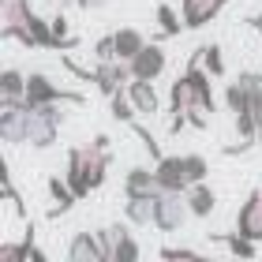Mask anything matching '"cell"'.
Wrapping results in <instances>:
<instances>
[{
    "label": "cell",
    "mask_w": 262,
    "mask_h": 262,
    "mask_svg": "<svg viewBox=\"0 0 262 262\" xmlns=\"http://www.w3.org/2000/svg\"><path fill=\"white\" fill-rule=\"evenodd\" d=\"M30 262H49V255H45V251H41V247H38V244H34V247H30Z\"/></svg>",
    "instance_id": "1f68e13d"
},
{
    "label": "cell",
    "mask_w": 262,
    "mask_h": 262,
    "mask_svg": "<svg viewBox=\"0 0 262 262\" xmlns=\"http://www.w3.org/2000/svg\"><path fill=\"white\" fill-rule=\"evenodd\" d=\"M113 41H116V60L120 64H131L135 56L146 49V38H142V30H135V27H120V30H113Z\"/></svg>",
    "instance_id": "9a60e30c"
},
{
    "label": "cell",
    "mask_w": 262,
    "mask_h": 262,
    "mask_svg": "<svg viewBox=\"0 0 262 262\" xmlns=\"http://www.w3.org/2000/svg\"><path fill=\"white\" fill-rule=\"evenodd\" d=\"M184 165H187V180L195 184H206V172H210V161L202 158V154H184Z\"/></svg>",
    "instance_id": "4316f807"
},
{
    "label": "cell",
    "mask_w": 262,
    "mask_h": 262,
    "mask_svg": "<svg viewBox=\"0 0 262 262\" xmlns=\"http://www.w3.org/2000/svg\"><path fill=\"white\" fill-rule=\"evenodd\" d=\"M154 172H158V184H161V191H165V195H187V191H191L184 154H165V158L154 165Z\"/></svg>",
    "instance_id": "ba28073f"
},
{
    "label": "cell",
    "mask_w": 262,
    "mask_h": 262,
    "mask_svg": "<svg viewBox=\"0 0 262 262\" xmlns=\"http://www.w3.org/2000/svg\"><path fill=\"white\" fill-rule=\"evenodd\" d=\"M94 56H98V64H113V60H116V41H113V34L98 38V45H94Z\"/></svg>",
    "instance_id": "f546056e"
},
{
    "label": "cell",
    "mask_w": 262,
    "mask_h": 262,
    "mask_svg": "<svg viewBox=\"0 0 262 262\" xmlns=\"http://www.w3.org/2000/svg\"><path fill=\"white\" fill-rule=\"evenodd\" d=\"M98 236L105 244L109 262H139L142 258V244L135 240V232H131L127 225H109V229H101Z\"/></svg>",
    "instance_id": "52a82bcc"
},
{
    "label": "cell",
    "mask_w": 262,
    "mask_h": 262,
    "mask_svg": "<svg viewBox=\"0 0 262 262\" xmlns=\"http://www.w3.org/2000/svg\"><path fill=\"white\" fill-rule=\"evenodd\" d=\"M105 0H75V8H82V11H94V8H101Z\"/></svg>",
    "instance_id": "4dcf8cb0"
},
{
    "label": "cell",
    "mask_w": 262,
    "mask_h": 262,
    "mask_svg": "<svg viewBox=\"0 0 262 262\" xmlns=\"http://www.w3.org/2000/svg\"><path fill=\"white\" fill-rule=\"evenodd\" d=\"M236 79L244 82L247 98H251V113H255V120H262V75H258V71H240Z\"/></svg>",
    "instance_id": "d4e9b609"
},
{
    "label": "cell",
    "mask_w": 262,
    "mask_h": 262,
    "mask_svg": "<svg viewBox=\"0 0 262 262\" xmlns=\"http://www.w3.org/2000/svg\"><path fill=\"white\" fill-rule=\"evenodd\" d=\"M225 4H229V0H184V8H180L184 27H187V30H202V27H210V23L225 11Z\"/></svg>",
    "instance_id": "4fadbf2b"
},
{
    "label": "cell",
    "mask_w": 262,
    "mask_h": 262,
    "mask_svg": "<svg viewBox=\"0 0 262 262\" xmlns=\"http://www.w3.org/2000/svg\"><path fill=\"white\" fill-rule=\"evenodd\" d=\"M187 217H191V210H187V195H161V199H158V217H154V229H161V232H180Z\"/></svg>",
    "instance_id": "9c48e42d"
},
{
    "label": "cell",
    "mask_w": 262,
    "mask_h": 262,
    "mask_svg": "<svg viewBox=\"0 0 262 262\" xmlns=\"http://www.w3.org/2000/svg\"><path fill=\"white\" fill-rule=\"evenodd\" d=\"M0 101H27V75L15 68H4V75H0Z\"/></svg>",
    "instance_id": "d6986e66"
},
{
    "label": "cell",
    "mask_w": 262,
    "mask_h": 262,
    "mask_svg": "<svg viewBox=\"0 0 262 262\" xmlns=\"http://www.w3.org/2000/svg\"><path fill=\"white\" fill-rule=\"evenodd\" d=\"M124 195L127 199H161V184H158V172L146 169V165H135V169H127L124 176Z\"/></svg>",
    "instance_id": "7c38bea8"
},
{
    "label": "cell",
    "mask_w": 262,
    "mask_h": 262,
    "mask_svg": "<svg viewBox=\"0 0 262 262\" xmlns=\"http://www.w3.org/2000/svg\"><path fill=\"white\" fill-rule=\"evenodd\" d=\"M202 68L206 75H225V56H221V45H202Z\"/></svg>",
    "instance_id": "f1b7e54d"
},
{
    "label": "cell",
    "mask_w": 262,
    "mask_h": 262,
    "mask_svg": "<svg viewBox=\"0 0 262 262\" xmlns=\"http://www.w3.org/2000/svg\"><path fill=\"white\" fill-rule=\"evenodd\" d=\"M225 105H229L232 120H236V116H244V113H251V98H247V90H244V82H240V79L225 86Z\"/></svg>",
    "instance_id": "603a6c76"
},
{
    "label": "cell",
    "mask_w": 262,
    "mask_h": 262,
    "mask_svg": "<svg viewBox=\"0 0 262 262\" xmlns=\"http://www.w3.org/2000/svg\"><path fill=\"white\" fill-rule=\"evenodd\" d=\"M109 113L116 116V120H120V124H135V105H131V98H127V90H120V94H116V98H109Z\"/></svg>",
    "instance_id": "484cf974"
},
{
    "label": "cell",
    "mask_w": 262,
    "mask_h": 262,
    "mask_svg": "<svg viewBox=\"0 0 262 262\" xmlns=\"http://www.w3.org/2000/svg\"><path fill=\"white\" fill-rule=\"evenodd\" d=\"M247 27H255V30H262V11H258V15H251V19H247Z\"/></svg>",
    "instance_id": "d6a6232c"
},
{
    "label": "cell",
    "mask_w": 262,
    "mask_h": 262,
    "mask_svg": "<svg viewBox=\"0 0 262 262\" xmlns=\"http://www.w3.org/2000/svg\"><path fill=\"white\" fill-rule=\"evenodd\" d=\"M210 240H213V244H225V247H229V251H232L236 258H247V262H251V258H255V251H258V244H251V240H244L240 232H232V236H225V232H217V236H210Z\"/></svg>",
    "instance_id": "cb8c5ba5"
},
{
    "label": "cell",
    "mask_w": 262,
    "mask_h": 262,
    "mask_svg": "<svg viewBox=\"0 0 262 262\" xmlns=\"http://www.w3.org/2000/svg\"><path fill=\"white\" fill-rule=\"evenodd\" d=\"M30 247H34V229L27 225L23 240H4L0 244V262H30Z\"/></svg>",
    "instance_id": "ffe728a7"
},
{
    "label": "cell",
    "mask_w": 262,
    "mask_h": 262,
    "mask_svg": "<svg viewBox=\"0 0 262 262\" xmlns=\"http://www.w3.org/2000/svg\"><path fill=\"white\" fill-rule=\"evenodd\" d=\"M64 124V109L49 105V109H30L27 105V146L30 150H49Z\"/></svg>",
    "instance_id": "5b68a950"
},
{
    "label": "cell",
    "mask_w": 262,
    "mask_h": 262,
    "mask_svg": "<svg viewBox=\"0 0 262 262\" xmlns=\"http://www.w3.org/2000/svg\"><path fill=\"white\" fill-rule=\"evenodd\" d=\"M124 213H127V221L131 225H154V217H158V199H127V206H124Z\"/></svg>",
    "instance_id": "44dd1931"
},
{
    "label": "cell",
    "mask_w": 262,
    "mask_h": 262,
    "mask_svg": "<svg viewBox=\"0 0 262 262\" xmlns=\"http://www.w3.org/2000/svg\"><path fill=\"white\" fill-rule=\"evenodd\" d=\"M68 262H109L98 232H75L68 244Z\"/></svg>",
    "instance_id": "5bb4252c"
},
{
    "label": "cell",
    "mask_w": 262,
    "mask_h": 262,
    "mask_svg": "<svg viewBox=\"0 0 262 262\" xmlns=\"http://www.w3.org/2000/svg\"><path fill=\"white\" fill-rule=\"evenodd\" d=\"M27 105H30V109H49V105H82V94L56 86L45 71H30V75H27Z\"/></svg>",
    "instance_id": "277c9868"
},
{
    "label": "cell",
    "mask_w": 262,
    "mask_h": 262,
    "mask_svg": "<svg viewBox=\"0 0 262 262\" xmlns=\"http://www.w3.org/2000/svg\"><path fill=\"white\" fill-rule=\"evenodd\" d=\"M165 64H169V56H165V49L161 45H146L135 60H131L127 68H131V79H139V82H154L158 75H165Z\"/></svg>",
    "instance_id": "8fae6325"
},
{
    "label": "cell",
    "mask_w": 262,
    "mask_h": 262,
    "mask_svg": "<svg viewBox=\"0 0 262 262\" xmlns=\"http://www.w3.org/2000/svg\"><path fill=\"white\" fill-rule=\"evenodd\" d=\"M109 161H113V139L109 135H94L86 146H71L68 150V187L75 191L82 202L90 191H98L109 176Z\"/></svg>",
    "instance_id": "7a4b0ae2"
},
{
    "label": "cell",
    "mask_w": 262,
    "mask_h": 262,
    "mask_svg": "<svg viewBox=\"0 0 262 262\" xmlns=\"http://www.w3.org/2000/svg\"><path fill=\"white\" fill-rule=\"evenodd\" d=\"M236 232L251 244H262V187H255L247 202L240 206V217H236Z\"/></svg>",
    "instance_id": "30bf717a"
},
{
    "label": "cell",
    "mask_w": 262,
    "mask_h": 262,
    "mask_svg": "<svg viewBox=\"0 0 262 262\" xmlns=\"http://www.w3.org/2000/svg\"><path fill=\"white\" fill-rule=\"evenodd\" d=\"M158 258H161V262H213V258H206V255L191 251V247H161Z\"/></svg>",
    "instance_id": "83f0119b"
},
{
    "label": "cell",
    "mask_w": 262,
    "mask_h": 262,
    "mask_svg": "<svg viewBox=\"0 0 262 262\" xmlns=\"http://www.w3.org/2000/svg\"><path fill=\"white\" fill-rule=\"evenodd\" d=\"M154 15H158V27H161L158 38H176L180 30H187V27H184V15H180V11H172V4H165V0L158 4Z\"/></svg>",
    "instance_id": "7402d4cb"
},
{
    "label": "cell",
    "mask_w": 262,
    "mask_h": 262,
    "mask_svg": "<svg viewBox=\"0 0 262 262\" xmlns=\"http://www.w3.org/2000/svg\"><path fill=\"white\" fill-rule=\"evenodd\" d=\"M64 68L71 71L75 79H86V82H94L105 98H116L120 90H127V82H131V68L127 64H120V60H113V64H98L94 71H86V68H79L71 56H64Z\"/></svg>",
    "instance_id": "3957f363"
},
{
    "label": "cell",
    "mask_w": 262,
    "mask_h": 262,
    "mask_svg": "<svg viewBox=\"0 0 262 262\" xmlns=\"http://www.w3.org/2000/svg\"><path fill=\"white\" fill-rule=\"evenodd\" d=\"M127 98H131V105H135L139 116H154V113L161 109V98H158V90H154V82L131 79V82H127Z\"/></svg>",
    "instance_id": "2e32d148"
},
{
    "label": "cell",
    "mask_w": 262,
    "mask_h": 262,
    "mask_svg": "<svg viewBox=\"0 0 262 262\" xmlns=\"http://www.w3.org/2000/svg\"><path fill=\"white\" fill-rule=\"evenodd\" d=\"M258 146H262V120H258Z\"/></svg>",
    "instance_id": "836d02e7"
},
{
    "label": "cell",
    "mask_w": 262,
    "mask_h": 262,
    "mask_svg": "<svg viewBox=\"0 0 262 262\" xmlns=\"http://www.w3.org/2000/svg\"><path fill=\"white\" fill-rule=\"evenodd\" d=\"M49 217H64V213L71 210V206H75V191H71V187H68V180H60V176H53V180H49Z\"/></svg>",
    "instance_id": "ac0fdd59"
},
{
    "label": "cell",
    "mask_w": 262,
    "mask_h": 262,
    "mask_svg": "<svg viewBox=\"0 0 262 262\" xmlns=\"http://www.w3.org/2000/svg\"><path fill=\"white\" fill-rule=\"evenodd\" d=\"M169 109H172V120H169V131H184L187 124L191 127H206L210 113L217 109V101H213V86H210V75L206 68H202V49L191 53V60H187L184 75L172 82L169 90Z\"/></svg>",
    "instance_id": "6da1fadb"
},
{
    "label": "cell",
    "mask_w": 262,
    "mask_h": 262,
    "mask_svg": "<svg viewBox=\"0 0 262 262\" xmlns=\"http://www.w3.org/2000/svg\"><path fill=\"white\" fill-rule=\"evenodd\" d=\"M187 210H191V217H210L213 210H217V195H213L210 184H195L191 191H187Z\"/></svg>",
    "instance_id": "e0dca14e"
},
{
    "label": "cell",
    "mask_w": 262,
    "mask_h": 262,
    "mask_svg": "<svg viewBox=\"0 0 262 262\" xmlns=\"http://www.w3.org/2000/svg\"><path fill=\"white\" fill-rule=\"evenodd\" d=\"M27 15H30V0H4L0 4V34L8 41H23V49H34Z\"/></svg>",
    "instance_id": "8992f818"
}]
</instances>
